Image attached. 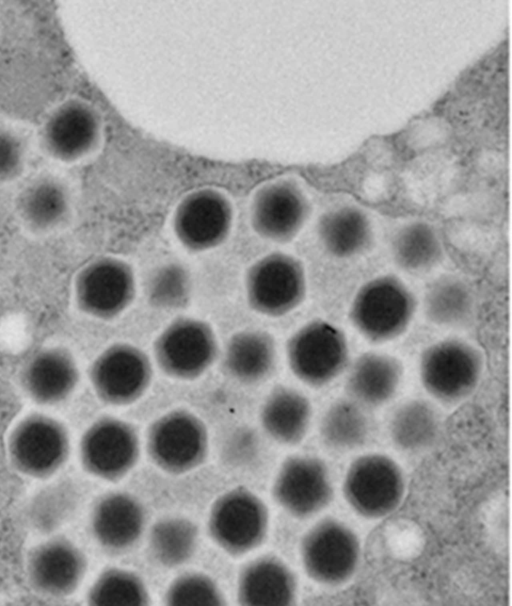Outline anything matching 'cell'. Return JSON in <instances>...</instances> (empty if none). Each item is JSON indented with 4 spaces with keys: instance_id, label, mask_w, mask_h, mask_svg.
Returning <instances> with one entry per match:
<instances>
[{
    "instance_id": "cell-22",
    "label": "cell",
    "mask_w": 512,
    "mask_h": 606,
    "mask_svg": "<svg viewBox=\"0 0 512 606\" xmlns=\"http://www.w3.org/2000/svg\"><path fill=\"white\" fill-rule=\"evenodd\" d=\"M274 337L263 330H241L229 337L221 353L223 372L242 384L269 378L277 365Z\"/></svg>"
},
{
    "instance_id": "cell-33",
    "label": "cell",
    "mask_w": 512,
    "mask_h": 606,
    "mask_svg": "<svg viewBox=\"0 0 512 606\" xmlns=\"http://www.w3.org/2000/svg\"><path fill=\"white\" fill-rule=\"evenodd\" d=\"M77 503L78 493L71 483H53L31 497L26 517L33 529L41 533H52L70 519Z\"/></svg>"
},
{
    "instance_id": "cell-18",
    "label": "cell",
    "mask_w": 512,
    "mask_h": 606,
    "mask_svg": "<svg viewBox=\"0 0 512 606\" xmlns=\"http://www.w3.org/2000/svg\"><path fill=\"white\" fill-rule=\"evenodd\" d=\"M87 570V559L71 540L50 537L29 553L26 571L29 583L42 595L62 598L81 584Z\"/></svg>"
},
{
    "instance_id": "cell-11",
    "label": "cell",
    "mask_w": 512,
    "mask_h": 606,
    "mask_svg": "<svg viewBox=\"0 0 512 606\" xmlns=\"http://www.w3.org/2000/svg\"><path fill=\"white\" fill-rule=\"evenodd\" d=\"M146 449L151 461L170 474H183L206 460L209 449L208 431L193 413L172 410L156 419L149 427Z\"/></svg>"
},
{
    "instance_id": "cell-3",
    "label": "cell",
    "mask_w": 512,
    "mask_h": 606,
    "mask_svg": "<svg viewBox=\"0 0 512 606\" xmlns=\"http://www.w3.org/2000/svg\"><path fill=\"white\" fill-rule=\"evenodd\" d=\"M7 455L22 475L44 479L67 462L71 441L68 429L58 419L33 412L20 418L7 438Z\"/></svg>"
},
{
    "instance_id": "cell-36",
    "label": "cell",
    "mask_w": 512,
    "mask_h": 606,
    "mask_svg": "<svg viewBox=\"0 0 512 606\" xmlns=\"http://www.w3.org/2000/svg\"><path fill=\"white\" fill-rule=\"evenodd\" d=\"M27 147L15 129L0 125V185L18 178L25 167Z\"/></svg>"
},
{
    "instance_id": "cell-12",
    "label": "cell",
    "mask_w": 512,
    "mask_h": 606,
    "mask_svg": "<svg viewBox=\"0 0 512 606\" xmlns=\"http://www.w3.org/2000/svg\"><path fill=\"white\" fill-rule=\"evenodd\" d=\"M88 378L101 402L126 406L146 393L153 379V366L142 349L127 342H117L94 358Z\"/></svg>"
},
{
    "instance_id": "cell-37",
    "label": "cell",
    "mask_w": 512,
    "mask_h": 606,
    "mask_svg": "<svg viewBox=\"0 0 512 606\" xmlns=\"http://www.w3.org/2000/svg\"><path fill=\"white\" fill-rule=\"evenodd\" d=\"M258 437L254 430H235L223 446V456L229 464L238 466L251 462L258 453Z\"/></svg>"
},
{
    "instance_id": "cell-23",
    "label": "cell",
    "mask_w": 512,
    "mask_h": 606,
    "mask_svg": "<svg viewBox=\"0 0 512 606\" xmlns=\"http://www.w3.org/2000/svg\"><path fill=\"white\" fill-rule=\"evenodd\" d=\"M403 377L401 361L389 354L366 352L350 368L347 393L359 404L381 406L396 394Z\"/></svg>"
},
{
    "instance_id": "cell-34",
    "label": "cell",
    "mask_w": 512,
    "mask_h": 606,
    "mask_svg": "<svg viewBox=\"0 0 512 606\" xmlns=\"http://www.w3.org/2000/svg\"><path fill=\"white\" fill-rule=\"evenodd\" d=\"M94 606H145L150 595L144 581L132 571L107 568L94 580L87 592Z\"/></svg>"
},
{
    "instance_id": "cell-20",
    "label": "cell",
    "mask_w": 512,
    "mask_h": 606,
    "mask_svg": "<svg viewBox=\"0 0 512 606\" xmlns=\"http://www.w3.org/2000/svg\"><path fill=\"white\" fill-rule=\"evenodd\" d=\"M146 525V512L137 498L129 493L109 492L94 503L89 517L90 532L105 550L125 551L141 537Z\"/></svg>"
},
{
    "instance_id": "cell-30",
    "label": "cell",
    "mask_w": 512,
    "mask_h": 606,
    "mask_svg": "<svg viewBox=\"0 0 512 606\" xmlns=\"http://www.w3.org/2000/svg\"><path fill=\"white\" fill-rule=\"evenodd\" d=\"M369 420L356 401L339 399L324 412L319 426L323 443L335 450H351L365 443Z\"/></svg>"
},
{
    "instance_id": "cell-19",
    "label": "cell",
    "mask_w": 512,
    "mask_h": 606,
    "mask_svg": "<svg viewBox=\"0 0 512 606\" xmlns=\"http://www.w3.org/2000/svg\"><path fill=\"white\" fill-rule=\"evenodd\" d=\"M78 364L71 352L60 346L35 352L20 372L24 393L34 403L54 406L66 401L79 383Z\"/></svg>"
},
{
    "instance_id": "cell-29",
    "label": "cell",
    "mask_w": 512,
    "mask_h": 606,
    "mask_svg": "<svg viewBox=\"0 0 512 606\" xmlns=\"http://www.w3.org/2000/svg\"><path fill=\"white\" fill-rule=\"evenodd\" d=\"M439 415L427 401L412 399L399 405L389 421V436L399 449L415 452L429 447L437 438Z\"/></svg>"
},
{
    "instance_id": "cell-28",
    "label": "cell",
    "mask_w": 512,
    "mask_h": 606,
    "mask_svg": "<svg viewBox=\"0 0 512 606\" xmlns=\"http://www.w3.org/2000/svg\"><path fill=\"white\" fill-rule=\"evenodd\" d=\"M391 254L400 269L417 273L427 271L441 261L443 246L431 224L412 221L402 225L394 234Z\"/></svg>"
},
{
    "instance_id": "cell-24",
    "label": "cell",
    "mask_w": 512,
    "mask_h": 606,
    "mask_svg": "<svg viewBox=\"0 0 512 606\" xmlns=\"http://www.w3.org/2000/svg\"><path fill=\"white\" fill-rule=\"evenodd\" d=\"M17 209L24 224L37 232H48L65 223L71 211L67 185L53 175H42L20 192Z\"/></svg>"
},
{
    "instance_id": "cell-25",
    "label": "cell",
    "mask_w": 512,
    "mask_h": 606,
    "mask_svg": "<svg viewBox=\"0 0 512 606\" xmlns=\"http://www.w3.org/2000/svg\"><path fill=\"white\" fill-rule=\"evenodd\" d=\"M312 405L299 390L279 385L271 390L260 409L263 430L273 440L285 444L300 443L307 434Z\"/></svg>"
},
{
    "instance_id": "cell-32",
    "label": "cell",
    "mask_w": 512,
    "mask_h": 606,
    "mask_svg": "<svg viewBox=\"0 0 512 606\" xmlns=\"http://www.w3.org/2000/svg\"><path fill=\"white\" fill-rule=\"evenodd\" d=\"M193 280L189 269L179 261H168L156 266L144 282L148 304L159 310L185 307L191 299Z\"/></svg>"
},
{
    "instance_id": "cell-5",
    "label": "cell",
    "mask_w": 512,
    "mask_h": 606,
    "mask_svg": "<svg viewBox=\"0 0 512 606\" xmlns=\"http://www.w3.org/2000/svg\"><path fill=\"white\" fill-rule=\"evenodd\" d=\"M290 371L304 384L319 388L334 381L349 361V345L343 331L322 320L297 329L286 342Z\"/></svg>"
},
{
    "instance_id": "cell-16",
    "label": "cell",
    "mask_w": 512,
    "mask_h": 606,
    "mask_svg": "<svg viewBox=\"0 0 512 606\" xmlns=\"http://www.w3.org/2000/svg\"><path fill=\"white\" fill-rule=\"evenodd\" d=\"M310 212L309 200L298 184L289 179H275L254 192L249 220L259 237L284 244L298 236Z\"/></svg>"
},
{
    "instance_id": "cell-8",
    "label": "cell",
    "mask_w": 512,
    "mask_h": 606,
    "mask_svg": "<svg viewBox=\"0 0 512 606\" xmlns=\"http://www.w3.org/2000/svg\"><path fill=\"white\" fill-rule=\"evenodd\" d=\"M136 296L133 268L113 256L95 258L75 275L73 297L77 308L98 320H112L122 314Z\"/></svg>"
},
{
    "instance_id": "cell-35",
    "label": "cell",
    "mask_w": 512,
    "mask_h": 606,
    "mask_svg": "<svg viewBox=\"0 0 512 606\" xmlns=\"http://www.w3.org/2000/svg\"><path fill=\"white\" fill-rule=\"evenodd\" d=\"M164 602L173 606H218L225 597L215 581L202 573H186L168 586Z\"/></svg>"
},
{
    "instance_id": "cell-6",
    "label": "cell",
    "mask_w": 512,
    "mask_h": 606,
    "mask_svg": "<svg viewBox=\"0 0 512 606\" xmlns=\"http://www.w3.org/2000/svg\"><path fill=\"white\" fill-rule=\"evenodd\" d=\"M219 356L216 334L209 323L181 316L167 324L153 342L158 368L176 380L202 376Z\"/></svg>"
},
{
    "instance_id": "cell-15",
    "label": "cell",
    "mask_w": 512,
    "mask_h": 606,
    "mask_svg": "<svg viewBox=\"0 0 512 606\" xmlns=\"http://www.w3.org/2000/svg\"><path fill=\"white\" fill-rule=\"evenodd\" d=\"M102 121L87 101L67 99L47 115L40 131L43 150L54 160L73 163L84 159L99 146Z\"/></svg>"
},
{
    "instance_id": "cell-2",
    "label": "cell",
    "mask_w": 512,
    "mask_h": 606,
    "mask_svg": "<svg viewBox=\"0 0 512 606\" xmlns=\"http://www.w3.org/2000/svg\"><path fill=\"white\" fill-rule=\"evenodd\" d=\"M484 368L481 351L460 338H446L421 354L419 376L428 394L444 404H457L477 388Z\"/></svg>"
},
{
    "instance_id": "cell-4",
    "label": "cell",
    "mask_w": 512,
    "mask_h": 606,
    "mask_svg": "<svg viewBox=\"0 0 512 606\" xmlns=\"http://www.w3.org/2000/svg\"><path fill=\"white\" fill-rule=\"evenodd\" d=\"M244 290L247 304L254 312L272 318L285 316L305 300V268L293 255L271 252L248 267Z\"/></svg>"
},
{
    "instance_id": "cell-1",
    "label": "cell",
    "mask_w": 512,
    "mask_h": 606,
    "mask_svg": "<svg viewBox=\"0 0 512 606\" xmlns=\"http://www.w3.org/2000/svg\"><path fill=\"white\" fill-rule=\"evenodd\" d=\"M416 309L411 289L397 276L384 274L358 289L349 308V320L366 340L380 344L403 335Z\"/></svg>"
},
{
    "instance_id": "cell-9",
    "label": "cell",
    "mask_w": 512,
    "mask_h": 606,
    "mask_svg": "<svg viewBox=\"0 0 512 606\" xmlns=\"http://www.w3.org/2000/svg\"><path fill=\"white\" fill-rule=\"evenodd\" d=\"M361 547L356 533L342 521L325 518L302 537L300 557L313 581L329 586L347 582L360 562Z\"/></svg>"
},
{
    "instance_id": "cell-7",
    "label": "cell",
    "mask_w": 512,
    "mask_h": 606,
    "mask_svg": "<svg viewBox=\"0 0 512 606\" xmlns=\"http://www.w3.org/2000/svg\"><path fill=\"white\" fill-rule=\"evenodd\" d=\"M405 477L390 457L371 453L351 462L343 480V496L349 506L367 519L390 515L405 494Z\"/></svg>"
},
{
    "instance_id": "cell-21",
    "label": "cell",
    "mask_w": 512,
    "mask_h": 606,
    "mask_svg": "<svg viewBox=\"0 0 512 606\" xmlns=\"http://www.w3.org/2000/svg\"><path fill=\"white\" fill-rule=\"evenodd\" d=\"M296 595L295 574L275 556H263L249 562L237 580V599L241 605H292Z\"/></svg>"
},
{
    "instance_id": "cell-10",
    "label": "cell",
    "mask_w": 512,
    "mask_h": 606,
    "mask_svg": "<svg viewBox=\"0 0 512 606\" xmlns=\"http://www.w3.org/2000/svg\"><path fill=\"white\" fill-rule=\"evenodd\" d=\"M269 528V510L250 490L239 487L221 495L208 517L211 539L231 556H241L259 547Z\"/></svg>"
},
{
    "instance_id": "cell-31",
    "label": "cell",
    "mask_w": 512,
    "mask_h": 606,
    "mask_svg": "<svg viewBox=\"0 0 512 606\" xmlns=\"http://www.w3.org/2000/svg\"><path fill=\"white\" fill-rule=\"evenodd\" d=\"M197 543V526L186 518L161 519L150 529V552L160 565L168 568L180 566L190 560Z\"/></svg>"
},
{
    "instance_id": "cell-13",
    "label": "cell",
    "mask_w": 512,
    "mask_h": 606,
    "mask_svg": "<svg viewBox=\"0 0 512 606\" xmlns=\"http://www.w3.org/2000/svg\"><path fill=\"white\" fill-rule=\"evenodd\" d=\"M234 210L228 197L214 188H199L176 205L172 229L187 251L199 253L223 244L230 235Z\"/></svg>"
},
{
    "instance_id": "cell-17",
    "label": "cell",
    "mask_w": 512,
    "mask_h": 606,
    "mask_svg": "<svg viewBox=\"0 0 512 606\" xmlns=\"http://www.w3.org/2000/svg\"><path fill=\"white\" fill-rule=\"evenodd\" d=\"M276 503L295 518H307L323 510L333 497L329 469L318 457H288L272 485Z\"/></svg>"
},
{
    "instance_id": "cell-26",
    "label": "cell",
    "mask_w": 512,
    "mask_h": 606,
    "mask_svg": "<svg viewBox=\"0 0 512 606\" xmlns=\"http://www.w3.org/2000/svg\"><path fill=\"white\" fill-rule=\"evenodd\" d=\"M317 236L331 256L347 259L365 253L373 242V227L359 207L344 205L324 213L317 223Z\"/></svg>"
},
{
    "instance_id": "cell-27",
    "label": "cell",
    "mask_w": 512,
    "mask_h": 606,
    "mask_svg": "<svg viewBox=\"0 0 512 606\" xmlns=\"http://www.w3.org/2000/svg\"><path fill=\"white\" fill-rule=\"evenodd\" d=\"M423 306L425 316L431 323L457 328L471 319L474 298L464 280L455 275H443L428 287Z\"/></svg>"
},
{
    "instance_id": "cell-14",
    "label": "cell",
    "mask_w": 512,
    "mask_h": 606,
    "mask_svg": "<svg viewBox=\"0 0 512 606\" xmlns=\"http://www.w3.org/2000/svg\"><path fill=\"white\" fill-rule=\"evenodd\" d=\"M140 443L135 428L112 416L92 422L82 433L78 456L82 468L90 475L118 481L137 464Z\"/></svg>"
}]
</instances>
